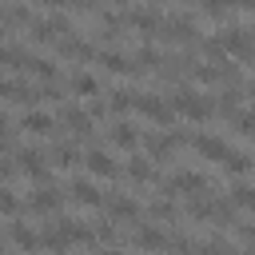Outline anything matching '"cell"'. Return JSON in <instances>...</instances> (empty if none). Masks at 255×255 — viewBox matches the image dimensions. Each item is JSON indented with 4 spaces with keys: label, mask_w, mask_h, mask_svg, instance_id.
<instances>
[{
    "label": "cell",
    "mask_w": 255,
    "mask_h": 255,
    "mask_svg": "<svg viewBox=\"0 0 255 255\" xmlns=\"http://www.w3.org/2000/svg\"><path fill=\"white\" fill-rule=\"evenodd\" d=\"M171 112H179V116H191V120H207L215 108H211V100L203 96V92H195V88H175L171 92Z\"/></svg>",
    "instance_id": "6da1fadb"
},
{
    "label": "cell",
    "mask_w": 255,
    "mask_h": 255,
    "mask_svg": "<svg viewBox=\"0 0 255 255\" xmlns=\"http://www.w3.org/2000/svg\"><path fill=\"white\" fill-rule=\"evenodd\" d=\"M155 40L159 44H199V28L191 16H171V20H159Z\"/></svg>",
    "instance_id": "7a4b0ae2"
},
{
    "label": "cell",
    "mask_w": 255,
    "mask_h": 255,
    "mask_svg": "<svg viewBox=\"0 0 255 255\" xmlns=\"http://www.w3.org/2000/svg\"><path fill=\"white\" fill-rule=\"evenodd\" d=\"M211 191V179L207 175H199V171H175L167 183H163V195H187V199H195V195H207Z\"/></svg>",
    "instance_id": "3957f363"
},
{
    "label": "cell",
    "mask_w": 255,
    "mask_h": 255,
    "mask_svg": "<svg viewBox=\"0 0 255 255\" xmlns=\"http://www.w3.org/2000/svg\"><path fill=\"white\" fill-rule=\"evenodd\" d=\"M143 120H151V124H159V128H171V120H175V112H171V104L167 100H159L155 92H135V104H131Z\"/></svg>",
    "instance_id": "277c9868"
},
{
    "label": "cell",
    "mask_w": 255,
    "mask_h": 255,
    "mask_svg": "<svg viewBox=\"0 0 255 255\" xmlns=\"http://www.w3.org/2000/svg\"><path fill=\"white\" fill-rule=\"evenodd\" d=\"M16 171H24V175H28L32 183H40V187L52 183V171H48L40 147H16Z\"/></svg>",
    "instance_id": "5b68a950"
},
{
    "label": "cell",
    "mask_w": 255,
    "mask_h": 255,
    "mask_svg": "<svg viewBox=\"0 0 255 255\" xmlns=\"http://www.w3.org/2000/svg\"><path fill=\"white\" fill-rule=\"evenodd\" d=\"M219 40H223V52H227V56L255 60V32H251V28H239V24H231L227 32H219Z\"/></svg>",
    "instance_id": "8992f818"
},
{
    "label": "cell",
    "mask_w": 255,
    "mask_h": 255,
    "mask_svg": "<svg viewBox=\"0 0 255 255\" xmlns=\"http://www.w3.org/2000/svg\"><path fill=\"white\" fill-rule=\"evenodd\" d=\"M28 28H32V40H36V44H60L64 36H72V20H64V16L32 20Z\"/></svg>",
    "instance_id": "52a82bcc"
},
{
    "label": "cell",
    "mask_w": 255,
    "mask_h": 255,
    "mask_svg": "<svg viewBox=\"0 0 255 255\" xmlns=\"http://www.w3.org/2000/svg\"><path fill=\"white\" fill-rule=\"evenodd\" d=\"M60 128H72L76 139H92L96 120H92L84 108H76V104H60Z\"/></svg>",
    "instance_id": "ba28073f"
},
{
    "label": "cell",
    "mask_w": 255,
    "mask_h": 255,
    "mask_svg": "<svg viewBox=\"0 0 255 255\" xmlns=\"http://www.w3.org/2000/svg\"><path fill=\"white\" fill-rule=\"evenodd\" d=\"M96 60H100L112 76H147V72H143L128 52H116V48H100V52H96Z\"/></svg>",
    "instance_id": "9c48e42d"
},
{
    "label": "cell",
    "mask_w": 255,
    "mask_h": 255,
    "mask_svg": "<svg viewBox=\"0 0 255 255\" xmlns=\"http://www.w3.org/2000/svg\"><path fill=\"white\" fill-rule=\"evenodd\" d=\"M40 247L52 251V255H68V251H72V235H68L64 219H52V223L40 231Z\"/></svg>",
    "instance_id": "30bf717a"
},
{
    "label": "cell",
    "mask_w": 255,
    "mask_h": 255,
    "mask_svg": "<svg viewBox=\"0 0 255 255\" xmlns=\"http://www.w3.org/2000/svg\"><path fill=\"white\" fill-rule=\"evenodd\" d=\"M143 147H147V159H151V163H167V159L175 155V139H171L167 128H163V131H147V135H143Z\"/></svg>",
    "instance_id": "8fae6325"
},
{
    "label": "cell",
    "mask_w": 255,
    "mask_h": 255,
    "mask_svg": "<svg viewBox=\"0 0 255 255\" xmlns=\"http://www.w3.org/2000/svg\"><path fill=\"white\" fill-rule=\"evenodd\" d=\"M124 20H128V28H135L143 40H155V32H159V12H155V8H131V12H124Z\"/></svg>",
    "instance_id": "7c38bea8"
},
{
    "label": "cell",
    "mask_w": 255,
    "mask_h": 255,
    "mask_svg": "<svg viewBox=\"0 0 255 255\" xmlns=\"http://www.w3.org/2000/svg\"><path fill=\"white\" fill-rule=\"evenodd\" d=\"M60 203H64V191L48 183V187H40L36 195H28V203H24V207H28L32 215H52V211H56Z\"/></svg>",
    "instance_id": "4fadbf2b"
},
{
    "label": "cell",
    "mask_w": 255,
    "mask_h": 255,
    "mask_svg": "<svg viewBox=\"0 0 255 255\" xmlns=\"http://www.w3.org/2000/svg\"><path fill=\"white\" fill-rule=\"evenodd\" d=\"M56 52H60L64 60H80V64H88V60H96V44H88V40H80L76 32H72V36H64V40L56 44Z\"/></svg>",
    "instance_id": "5bb4252c"
},
{
    "label": "cell",
    "mask_w": 255,
    "mask_h": 255,
    "mask_svg": "<svg viewBox=\"0 0 255 255\" xmlns=\"http://www.w3.org/2000/svg\"><path fill=\"white\" fill-rule=\"evenodd\" d=\"M84 167H88L92 175H104V179H116V175H120V163H116L108 151H100V147H88V151H84Z\"/></svg>",
    "instance_id": "9a60e30c"
},
{
    "label": "cell",
    "mask_w": 255,
    "mask_h": 255,
    "mask_svg": "<svg viewBox=\"0 0 255 255\" xmlns=\"http://www.w3.org/2000/svg\"><path fill=\"white\" fill-rule=\"evenodd\" d=\"M131 243H135L139 251H167V231H159V227H151V223H135Z\"/></svg>",
    "instance_id": "2e32d148"
},
{
    "label": "cell",
    "mask_w": 255,
    "mask_h": 255,
    "mask_svg": "<svg viewBox=\"0 0 255 255\" xmlns=\"http://www.w3.org/2000/svg\"><path fill=\"white\" fill-rule=\"evenodd\" d=\"M191 147H195L203 159H211V163H223V159L231 155V147H227L219 135H191Z\"/></svg>",
    "instance_id": "e0dca14e"
},
{
    "label": "cell",
    "mask_w": 255,
    "mask_h": 255,
    "mask_svg": "<svg viewBox=\"0 0 255 255\" xmlns=\"http://www.w3.org/2000/svg\"><path fill=\"white\" fill-rule=\"evenodd\" d=\"M104 207H108V215H112V219H139V203H135L131 195H124V191L104 195Z\"/></svg>",
    "instance_id": "ac0fdd59"
},
{
    "label": "cell",
    "mask_w": 255,
    "mask_h": 255,
    "mask_svg": "<svg viewBox=\"0 0 255 255\" xmlns=\"http://www.w3.org/2000/svg\"><path fill=\"white\" fill-rule=\"evenodd\" d=\"M72 199L80 207H104V191L92 179H72Z\"/></svg>",
    "instance_id": "d6986e66"
},
{
    "label": "cell",
    "mask_w": 255,
    "mask_h": 255,
    "mask_svg": "<svg viewBox=\"0 0 255 255\" xmlns=\"http://www.w3.org/2000/svg\"><path fill=\"white\" fill-rule=\"evenodd\" d=\"M108 143H112V147H124V151H131V147L139 143V131H135L128 120H120V124H112V128H108Z\"/></svg>",
    "instance_id": "ffe728a7"
},
{
    "label": "cell",
    "mask_w": 255,
    "mask_h": 255,
    "mask_svg": "<svg viewBox=\"0 0 255 255\" xmlns=\"http://www.w3.org/2000/svg\"><path fill=\"white\" fill-rule=\"evenodd\" d=\"M76 159H80L76 139H64V135H60V139L52 143V167H64V171H68V167H76Z\"/></svg>",
    "instance_id": "44dd1931"
},
{
    "label": "cell",
    "mask_w": 255,
    "mask_h": 255,
    "mask_svg": "<svg viewBox=\"0 0 255 255\" xmlns=\"http://www.w3.org/2000/svg\"><path fill=\"white\" fill-rule=\"evenodd\" d=\"M8 239H12V243L24 251V255H32V251H44V247H40V235H36L28 223H12V227H8Z\"/></svg>",
    "instance_id": "7402d4cb"
},
{
    "label": "cell",
    "mask_w": 255,
    "mask_h": 255,
    "mask_svg": "<svg viewBox=\"0 0 255 255\" xmlns=\"http://www.w3.org/2000/svg\"><path fill=\"white\" fill-rule=\"evenodd\" d=\"M32 20H36V16H32V12H28V8L20 4V0H16V4H4V8H0V24H4V28H28Z\"/></svg>",
    "instance_id": "603a6c76"
},
{
    "label": "cell",
    "mask_w": 255,
    "mask_h": 255,
    "mask_svg": "<svg viewBox=\"0 0 255 255\" xmlns=\"http://www.w3.org/2000/svg\"><path fill=\"white\" fill-rule=\"evenodd\" d=\"M20 128H24L28 135H48V131L56 128V120H52L48 112H24V116H20Z\"/></svg>",
    "instance_id": "cb8c5ba5"
},
{
    "label": "cell",
    "mask_w": 255,
    "mask_h": 255,
    "mask_svg": "<svg viewBox=\"0 0 255 255\" xmlns=\"http://www.w3.org/2000/svg\"><path fill=\"white\" fill-rule=\"evenodd\" d=\"M147 215H151L155 223H175V219H179V207L171 203V195H163V199L155 195V199L147 203Z\"/></svg>",
    "instance_id": "d4e9b609"
},
{
    "label": "cell",
    "mask_w": 255,
    "mask_h": 255,
    "mask_svg": "<svg viewBox=\"0 0 255 255\" xmlns=\"http://www.w3.org/2000/svg\"><path fill=\"white\" fill-rule=\"evenodd\" d=\"M128 179H131V183H151V179H155L151 159H147V155H131V159H128Z\"/></svg>",
    "instance_id": "484cf974"
},
{
    "label": "cell",
    "mask_w": 255,
    "mask_h": 255,
    "mask_svg": "<svg viewBox=\"0 0 255 255\" xmlns=\"http://www.w3.org/2000/svg\"><path fill=\"white\" fill-rule=\"evenodd\" d=\"M131 104H135V88H128V84L112 88V96H108V112H128Z\"/></svg>",
    "instance_id": "4316f807"
},
{
    "label": "cell",
    "mask_w": 255,
    "mask_h": 255,
    "mask_svg": "<svg viewBox=\"0 0 255 255\" xmlns=\"http://www.w3.org/2000/svg\"><path fill=\"white\" fill-rule=\"evenodd\" d=\"M211 108H215L219 116H227V120H231V116L239 112V88H223V92H219V100H215Z\"/></svg>",
    "instance_id": "83f0119b"
},
{
    "label": "cell",
    "mask_w": 255,
    "mask_h": 255,
    "mask_svg": "<svg viewBox=\"0 0 255 255\" xmlns=\"http://www.w3.org/2000/svg\"><path fill=\"white\" fill-rule=\"evenodd\" d=\"M68 88H72L76 96H96V92H100V80L88 76V72H76V76L68 80Z\"/></svg>",
    "instance_id": "f1b7e54d"
},
{
    "label": "cell",
    "mask_w": 255,
    "mask_h": 255,
    "mask_svg": "<svg viewBox=\"0 0 255 255\" xmlns=\"http://www.w3.org/2000/svg\"><path fill=\"white\" fill-rule=\"evenodd\" d=\"M131 60H135V64H139V68H143V72H155V68H159V64H163V56H159V52H155V48H151V44H143V48H139V52H135V56H131Z\"/></svg>",
    "instance_id": "f546056e"
},
{
    "label": "cell",
    "mask_w": 255,
    "mask_h": 255,
    "mask_svg": "<svg viewBox=\"0 0 255 255\" xmlns=\"http://www.w3.org/2000/svg\"><path fill=\"white\" fill-rule=\"evenodd\" d=\"M223 167H227V171H231L235 179H243V175L251 171V155H243V151H231V155L223 159Z\"/></svg>",
    "instance_id": "4dcf8cb0"
},
{
    "label": "cell",
    "mask_w": 255,
    "mask_h": 255,
    "mask_svg": "<svg viewBox=\"0 0 255 255\" xmlns=\"http://www.w3.org/2000/svg\"><path fill=\"white\" fill-rule=\"evenodd\" d=\"M231 203H235V207H255V187L243 183V179H235V187H231Z\"/></svg>",
    "instance_id": "1f68e13d"
},
{
    "label": "cell",
    "mask_w": 255,
    "mask_h": 255,
    "mask_svg": "<svg viewBox=\"0 0 255 255\" xmlns=\"http://www.w3.org/2000/svg\"><path fill=\"white\" fill-rule=\"evenodd\" d=\"M199 48H203V56H211L215 64H219V60H227V52H223V40H219V36H203V40H199Z\"/></svg>",
    "instance_id": "d6a6232c"
},
{
    "label": "cell",
    "mask_w": 255,
    "mask_h": 255,
    "mask_svg": "<svg viewBox=\"0 0 255 255\" xmlns=\"http://www.w3.org/2000/svg\"><path fill=\"white\" fill-rule=\"evenodd\" d=\"M96 239H100V243H108V247H112V243H120V239H124V235H120V227H116V223H112V219H104V223H96Z\"/></svg>",
    "instance_id": "836d02e7"
},
{
    "label": "cell",
    "mask_w": 255,
    "mask_h": 255,
    "mask_svg": "<svg viewBox=\"0 0 255 255\" xmlns=\"http://www.w3.org/2000/svg\"><path fill=\"white\" fill-rule=\"evenodd\" d=\"M20 211V199L12 195V187H0V215H16Z\"/></svg>",
    "instance_id": "e575fe53"
},
{
    "label": "cell",
    "mask_w": 255,
    "mask_h": 255,
    "mask_svg": "<svg viewBox=\"0 0 255 255\" xmlns=\"http://www.w3.org/2000/svg\"><path fill=\"white\" fill-rule=\"evenodd\" d=\"M84 112H88L92 120H104V116H108V104H104V100H96V96H88V104H84Z\"/></svg>",
    "instance_id": "d590c367"
},
{
    "label": "cell",
    "mask_w": 255,
    "mask_h": 255,
    "mask_svg": "<svg viewBox=\"0 0 255 255\" xmlns=\"http://www.w3.org/2000/svg\"><path fill=\"white\" fill-rule=\"evenodd\" d=\"M100 4H104V0H72V8H80V12H92V8L100 12Z\"/></svg>",
    "instance_id": "8d00e7d4"
},
{
    "label": "cell",
    "mask_w": 255,
    "mask_h": 255,
    "mask_svg": "<svg viewBox=\"0 0 255 255\" xmlns=\"http://www.w3.org/2000/svg\"><path fill=\"white\" fill-rule=\"evenodd\" d=\"M12 92H16V80H4V76H0V96L12 100Z\"/></svg>",
    "instance_id": "74e56055"
},
{
    "label": "cell",
    "mask_w": 255,
    "mask_h": 255,
    "mask_svg": "<svg viewBox=\"0 0 255 255\" xmlns=\"http://www.w3.org/2000/svg\"><path fill=\"white\" fill-rule=\"evenodd\" d=\"M235 8H243V12H255V0H235Z\"/></svg>",
    "instance_id": "f35d334b"
},
{
    "label": "cell",
    "mask_w": 255,
    "mask_h": 255,
    "mask_svg": "<svg viewBox=\"0 0 255 255\" xmlns=\"http://www.w3.org/2000/svg\"><path fill=\"white\" fill-rule=\"evenodd\" d=\"M0 68H8V48L0 44Z\"/></svg>",
    "instance_id": "ab89813d"
},
{
    "label": "cell",
    "mask_w": 255,
    "mask_h": 255,
    "mask_svg": "<svg viewBox=\"0 0 255 255\" xmlns=\"http://www.w3.org/2000/svg\"><path fill=\"white\" fill-rule=\"evenodd\" d=\"M247 92H251V96H255V76H251V80H247Z\"/></svg>",
    "instance_id": "60d3db41"
},
{
    "label": "cell",
    "mask_w": 255,
    "mask_h": 255,
    "mask_svg": "<svg viewBox=\"0 0 255 255\" xmlns=\"http://www.w3.org/2000/svg\"><path fill=\"white\" fill-rule=\"evenodd\" d=\"M251 167H255V155H251Z\"/></svg>",
    "instance_id": "b9f144b4"
},
{
    "label": "cell",
    "mask_w": 255,
    "mask_h": 255,
    "mask_svg": "<svg viewBox=\"0 0 255 255\" xmlns=\"http://www.w3.org/2000/svg\"><path fill=\"white\" fill-rule=\"evenodd\" d=\"M183 4H191V0H183Z\"/></svg>",
    "instance_id": "7bdbcfd3"
}]
</instances>
